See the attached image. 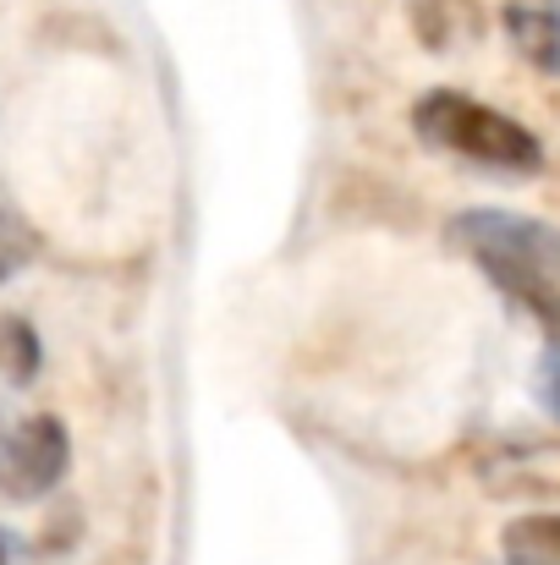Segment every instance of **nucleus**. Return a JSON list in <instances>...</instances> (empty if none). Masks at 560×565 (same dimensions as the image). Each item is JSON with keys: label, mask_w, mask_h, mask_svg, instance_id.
<instances>
[{"label": "nucleus", "mask_w": 560, "mask_h": 565, "mask_svg": "<svg viewBox=\"0 0 560 565\" xmlns=\"http://www.w3.org/2000/svg\"><path fill=\"white\" fill-rule=\"evenodd\" d=\"M39 258V231L33 220L0 192V280H11L17 269H28Z\"/></svg>", "instance_id": "obj_8"}, {"label": "nucleus", "mask_w": 560, "mask_h": 565, "mask_svg": "<svg viewBox=\"0 0 560 565\" xmlns=\"http://www.w3.org/2000/svg\"><path fill=\"white\" fill-rule=\"evenodd\" d=\"M412 22L429 50H462L478 39V11L467 0H412Z\"/></svg>", "instance_id": "obj_6"}, {"label": "nucleus", "mask_w": 560, "mask_h": 565, "mask_svg": "<svg viewBox=\"0 0 560 565\" xmlns=\"http://www.w3.org/2000/svg\"><path fill=\"white\" fill-rule=\"evenodd\" d=\"M478 472L495 500H560V445H500Z\"/></svg>", "instance_id": "obj_4"}, {"label": "nucleus", "mask_w": 560, "mask_h": 565, "mask_svg": "<svg viewBox=\"0 0 560 565\" xmlns=\"http://www.w3.org/2000/svg\"><path fill=\"white\" fill-rule=\"evenodd\" d=\"M66 467H72V439L61 417L33 412L0 434V494L6 500H44L50 489H61Z\"/></svg>", "instance_id": "obj_3"}, {"label": "nucleus", "mask_w": 560, "mask_h": 565, "mask_svg": "<svg viewBox=\"0 0 560 565\" xmlns=\"http://www.w3.org/2000/svg\"><path fill=\"white\" fill-rule=\"evenodd\" d=\"M39 363H44V347H39L33 324L17 319V313H6L0 319V369H6V379L11 384H28V379L39 374Z\"/></svg>", "instance_id": "obj_9"}, {"label": "nucleus", "mask_w": 560, "mask_h": 565, "mask_svg": "<svg viewBox=\"0 0 560 565\" xmlns=\"http://www.w3.org/2000/svg\"><path fill=\"white\" fill-rule=\"evenodd\" d=\"M0 434H6V428H0Z\"/></svg>", "instance_id": "obj_12"}, {"label": "nucleus", "mask_w": 560, "mask_h": 565, "mask_svg": "<svg viewBox=\"0 0 560 565\" xmlns=\"http://www.w3.org/2000/svg\"><path fill=\"white\" fill-rule=\"evenodd\" d=\"M412 132L440 149V154H456L467 166H484V171H506V177H533L545 171V143L506 110L462 94V88H429L418 105H412Z\"/></svg>", "instance_id": "obj_2"}, {"label": "nucleus", "mask_w": 560, "mask_h": 565, "mask_svg": "<svg viewBox=\"0 0 560 565\" xmlns=\"http://www.w3.org/2000/svg\"><path fill=\"white\" fill-rule=\"evenodd\" d=\"M506 544V561L511 565H560V511H539V516H522L500 533Z\"/></svg>", "instance_id": "obj_7"}, {"label": "nucleus", "mask_w": 560, "mask_h": 565, "mask_svg": "<svg viewBox=\"0 0 560 565\" xmlns=\"http://www.w3.org/2000/svg\"><path fill=\"white\" fill-rule=\"evenodd\" d=\"M0 565H6V544H0Z\"/></svg>", "instance_id": "obj_11"}, {"label": "nucleus", "mask_w": 560, "mask_h": 565, "mask_svg": "<svg viewBox=\"0 0 560 565\" xmlns=\"http://www.w3.org/2000/svg\"><path fill=\"white\" fill-rule=\"evenodd\" d=\"M533 395H539V406H545V412L560 423V341H550V347L539 352V369H533Z\"/></svg>", "instance_id": "obj_10"}, {"label": "nucleus", "mask_w": 560, "mask_h": 565, "mask_svg": "<svg viewBox=\"0 0 560 565\" xmlns=\"http://www.w3.org/2000/svg\"><path fill=\"white\" fill-rule=\"evenodd\" d=\"M500 22H506L511 50L533 72L560 77V0H506L500 6Z\"/></svg>", "instance_id": "obj_5"}, {"label": "nucleus", "mask_w": 560, "mask_h": 565, "mask_svg": "<svg viewBox=\"0 0 560 565\" xmlns=\"http://www.w3.org/2000/svg\"><path fill=\"white\" fill-rule=\"evenodd\" d=\"M445 231L451 247H462L511 308L539 319L560 341V231L550 220L517 209H462Z\"/></svg>", "instance_id": "obj_1"}]
</instances>
